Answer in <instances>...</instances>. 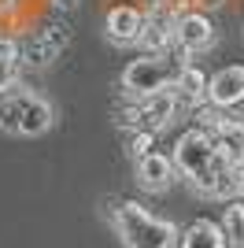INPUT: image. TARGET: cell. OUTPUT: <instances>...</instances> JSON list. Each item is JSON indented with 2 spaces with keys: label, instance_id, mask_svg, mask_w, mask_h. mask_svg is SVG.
<instances>
[{
  "label": "cell",
  "instance_id": "obj_1",
  "mask_svg": "<svg viewBox=\"0 0 244 248\" xmlns=\"http://www.w3.org/2000/svg\"><path fill=\"white\" fill-rule=\"evenodd\" d=\"M174 167H178V174H185L193 182L196 193H207V197H211L214 174H218L222 167H229V159L214 152L211 137L203 134V130H189V134H182L178 145H174Z\"/></svg>",
  "mask_w": 244,
  "mask_h": 248
},
{
  "label": "cell",
  "instance_id": "obj_2",
  "mask_svg": "<svg viewBox=\"0 0 244 248\" xmlns=\"http://www.w3.org/2000/svg\"><path fill=\"white\" fill-rule=\"evenodd\" d=\"M115 233L126 248H178L182 241L174 222L155 218L152 211H144L141 204H130V200L115 207Z\"/></svg>",
  "mask_w": 244,
  "mask_h": 248
},
{
  "label": "cell",
  "instance_id": "obj_3",
  "mask_svg": "<svg viewBox=\"0 0 244 248\" xmlns=\"http://www.w3.org/2000/svg\"><path fill=\"white\" fill-rule=\"evenodd\" d=\"M56 123L52 104L37 93H22V89H8L0 93V130L11 137H37Z\"/></svg>",
  "mask_w": 244,
  "mask_h": 248
},
{
  "label": "cell",
  "instance_id": "obj_4",
  "mask_svg": "<svg viewBox=\"0 0 244 248\" xmlns=\"http://www.w3.org/2000/svg\"><path fill=\"white\" fill-rule=\"evenodd\" d=\"M182 67H185L182 60L170 63V56H148V52H144L141 60H133L130 67L122 71V78H119V82H122V93H126V100H137V104H141L144 96L159 93V89H170Z\"/></svg>",
  "mask_w": 244,
  "mask_h": 248
},
{
  "label": "cell",
  "instance_id": "obj_5",
  "mask_svg": "<svg viewBox=\"0 0 244 248\" xmlns=\"http://www.w3.org/2000/svg\"><path fill=\"white\" fill-rule=\"evenodd\" d=\"M174 45L185 52V56H196V52H207L214 45V26L203 11H182L174 19Z\"/></svg>",
  "mask_w": 244,
  "mask_h": 248
},
{
  "label": "cell",
  "instance_id": "obj_6",
  "mask_svg": "<svg viewBox=\"0 0 244 248\" xmlns=\"http://www.w3.org/2000/svg\"><path fill=\"white\" fill-rule=\"evenodd\" d=\"M144 33V15L130 4H115L104 15V37L111 45H137Z\"/></svg>",
  "mask_w": 244,
  "mask_h": 248
},
{
  "label": "cell",
  "instance_id": "obj_7",
  "mask_svg": "<svg viewBox=\"0 0 244 248\" xmlns=\"http://www.w3.org/2000/svg\"><path fill=\"white\" fill-rule=\"evenodd\" d=\"M63 45H67V26H45V30H37L30 37V41L22 45V60L19 63H26V67H48L56 56L63 52Z\"/></svg>",
  "mask_w": 244,
  "mask_h": 248
},
{
  "label": "cell",
  "instance_id": "obj_8",
  "mask_svg": "<svg viewBox=\"0 0 244 248\" xmlns=\"http://www.w3.org/2000/svg\"><path fill=\"white\" fill-rule=\"evenodd\" d=\"M174 11H167V8H159L155 4V11H148L144 15V33H141V48L148 52V56H167L170 52V45H174Z\"/></svg>",
  "mask_w": 244,
  "mask_h": 248
},
{
  "label": "cell",
  "instance_id": "obj_9",
  "mask_svg": "<svg viewBox=\"0 0 244 248\" xmlns=\"http://www.w3.org/2000/svg\"><path fill=\"white\" fill-rule=\"evenodd\" d=\"M174 174H178V167H174L170 155H163V152H152V155H144V159H137V186H141L144 193L170 189Z\"/></svg>",
  "mask_w": 244,
  "mask_h": 248
},
{
  "label": "cell",
  "instance_id": "obj_10",
  "mask_svg": "<svg viewBox=\"0 0 244 248\" xmlns=\"http://www.w3.org/2000/svg\"><path fill=\"white\" fill-rule=\"evenodd\" d=\"M207 93H211V104H218V108H237V104H244V63L222 67L218 74H211Z\"/></svg>",
  "mask_w": 244,
  "mask_h": 248
},
{
  "label": "cell",
  "instance_id": "obj_11",
  "mask_svg": "<svg viewBox=\"0 0 244 248\" xmlns=\"http://www.w3.org/2000/svg\"><path fill=\"white\" fill-rule=\"evenodd\" d=\"M174 115H178V96H174V89H159V93L141 100V130L159 134V130H167V126L174 123Z\"/></svg>",
  "mask_w": 244,
  "mask_h": 248
},
{
  "label": "cell",
  "instance_id": "obj_12",
  "mask_svg": "<svg viewBox=\"0 0 244 248\" xmlns=\"http://www.w3.org/2000/svg\"><path fill=\"white\" fill-rule=\"evenodd\" d=\"M207 74L196 71V67H189L185 63L182 71H178V78H174V96H178V108H189V111H196V108H203V104L211 100V93H207Z\"/></svg>",
  "mask_w": 244,
  "mask_h": 248
},
{
  "label": "cell",
  "instance_id": "obj_13",
  "mask_svg": "<svg viewBox=\"0 0 244 248\" xmlns=\"http://www.w3.org/2000/svg\"><path fill=\"white\" fill-rule=\"evenodd\" d=\"M229 241H226L222 226H214V222H207V218H196L193 226L182 233V241H178V248H226Z\"/></svg>",
  "mask_w": 244,
  "mask_h": 248
},
{
  "label": "cell",
  "instance_id": "obj_14",
  "mask_svg": "<svg viewBox=\"0 0 244 248\" xmlns=\"http://www.w3.org/2000/svg\"><path fill=\"white\" fill-rule=\"evenodd\" d=\"M211 145H214L218 155L229 159V167H244V130L237 123H229L226 130H218V134L211 137Z\"/></svg>",
  "mask_w": 244,
  "mask_h": 248
},
{
  "label": "cell",
  "instance_id": "obj_15",
  "mask_svg": "<svg viewBox=\"0 0 244 248\" xmlns=\"http://www.w3.org/2000/svg\"><path fill=\"white\" fill-rule=\"evenodd\" d=\"M193 119H196V130H203L207 137H214L218 130H226L229 123H237L233 115H226V108H218V104H203V108H196L193 111Z\"/></svg>",
  "mask_w": 244,
  "mask_h": 248
},
{
  "label": "cell",
  "instance_id": "obj_16",
  "mask_svg": "<svg viewBox=\"0 0 244 248\" xmlns=\"http://www.w3.org/2000/svg\"><path fill=\"white\" fill-rule=\"evenodd\" d=\"M222 233H226V241H229V245L244 248V204H241V200H226Z\"/></svg>",
  "mask_w": 244,
  "mask_h": 248
},
{
  "label": "cell",
  "instance_id": "obj_17",
  "mask_svg": "<svg viewBox=\"0 0 244 248\" xmlns=\"http://www.w3.org/2000/svg\"><path fill=\"white\" fill-rule=\"evenodd\" d=\"M233 193H237V167H222V170L214 174L211 197L214 200H233Z\"/></svg>",
  "mask_w": 244,
  "mask_h": 248
},
{
  "label": "cell",
  "instance_id": "obj_18",
  "mask_svg": "<svg viewBox=\"0 0 244 248\" xmlns=\"http://www.w3.org/2000/svg\"><path fill=\"white\" fill-rule=\"evenodd\" d=\"M152 152H155V134H152V130H133L130 155H133V159H144V155H152Z\"/></svg>",
  "mask_w": 244,
  "mask_h": 248
},
{
  "label": "cell",
  "instance_id": "obj_19",
  "mask_svg": "<svg viewBox=\"0 0 244 248\" xmlns=\"http://www.w3.org/2000/svg\"><path fill=\"white\" fill-rule=\"evenodd\" d=\"M15 82H19V63H11V60H0V93L15 89Z\"/></svg>",
  "mask_w": 244,
  "mask_h": 248
},
{
  "label": "cell",
  "instance_id": "obj_20",
  "mask_svg": "<svg viewBox=\"0 0 244 248\" xmlns=\"http://www.w3.org/2000/svg\"><path fill=\"white\" fill-rule=\"evenodd\" d=\"M0 60L19 63V60H22V45H19V41H11V37H0Z\"/></svg>",
  "mask_w": 244,
  "mask_h": 248
},
{
  "label": "cell",
  "instance_id": "obj_21",
  "mask_svg": "<svg viewBox=\"0 0 244 248\" xmlns=\"http://www.w3.org/2000/svg\"><path fill=\"white\" fill-rule=\"evenodd\" d=\"M185 4H189V0H159V8L174 11V15H182V11H185Z\"/></svg>",
  "mask_w": 244,
  "mask_h": 248
},
{
  "label": "cell",
  "instance_id": "obj_22",
  "mask_svg": "<svg viewBox=\"0 0 244 248\" xmlns=\"http://www.w3.org/2000/svg\"><path fill=\"white\" fill-rule=\"evenodd\" d=\"M15 11H19V0H0V19H8Z\"/></svg>",
  "mask_w": 244,
  "mask_h": 248
},
{
  "label": "cell",
  "instance_id": "obj_23",
  "mask_svg": "<svg viewBox=\"0 0 244 248\" xmlns=\"http://www.w3.org/2000/svg\"><path fill=\"white\" fill-rule=\"evenodd\" d=\"M237 193L244 197V167H237Z\"/></svg>",
  "mask_w": 244,
  "mask_h": 248
},
{
  "label": "cell",
  "instance_id": "obj_24",
  "mask_svg": "<svg viewBox=\"0 0 244 248\" xmlns=\"http://www.w3.org/2000/svg\"><path fill=\"white\" fill-rule=\"evenodd\" d=\"M218 4H222V0H203V8H218Z\"/></svg>",
  "mask_w": 244,
  "mask_h": 248
},
{
  "label": "cell",
  "instance_id": "obj_25",
  "mask_svg": "<svg viewBox=\"0 0 244 248\" xmlns=\"http://www.w3.org/2000/svg\"><path fill=\"white\" fill-rule=\"evenodd\" d=\"M56 4H63V8H71V4H74V0H56Z\"/></svg>",
  "mask_w": 244,
  "mask_h": 248
},
{
  "label": "cell",
  "instance_id": "obj_26",
  "mask_svg": "<svg viewBox=\"0 0 244 248\" xmlns=\"http://www.w3.org/2000/svg\"><path fill=\"white\" fill-rule=\"evenodd\" d=\"M237 126H241V130H244V115H237Z\"/></svg>",
  "mask_w": 244,
  "mask_h": 248
}]
</instances>
